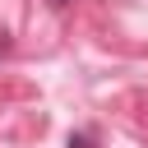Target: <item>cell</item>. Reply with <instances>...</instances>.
Returning a JSON list of instances; mask_svg holds the SVG:
<instances>
[{
	"mask_svg": "<svg viewBox=\"0 0 148 148\" xmlns=\"http://www.w3.org/2000/svg\"><path fill=\"white\" fill-rule=\"evenodd\" d=\"M69 148H97L92 134H69Z\"/></svg>",
	"mask_w": 148,
	"mask_h": 148,
	"instance_id": "cell-1",
	"label": "cell"
},
{
	"mask_svg": "<svg viewBox=\"0 0 148 148\" xmlns=\"http://www.w3.org/2000/svg\"><path fill=\"white\" fill-rule=\"evenodd\" d=\"M5 56H9V32L0 28V60H5Z\"/></svg>",
	"mask_w": 148,
	"mask_h": 148,
	"instance_id": "cell-2",
	"label": "cell"
},
{
	"mask_svg": "<svg viewBox=\"0 0 148 148\" xmlns=\"http://www.w3.org/2000/svg\"><path fill=\"white\" fill-rule=\"evenodd\" d=\"M46 5H51V9H65V5H74V0H46Z\"/></svg>",
	"mask_w": 148,
	"mask_h": 148,
	"instance_id": "cell-3",
	"label": "cell"
}]
</instances>
